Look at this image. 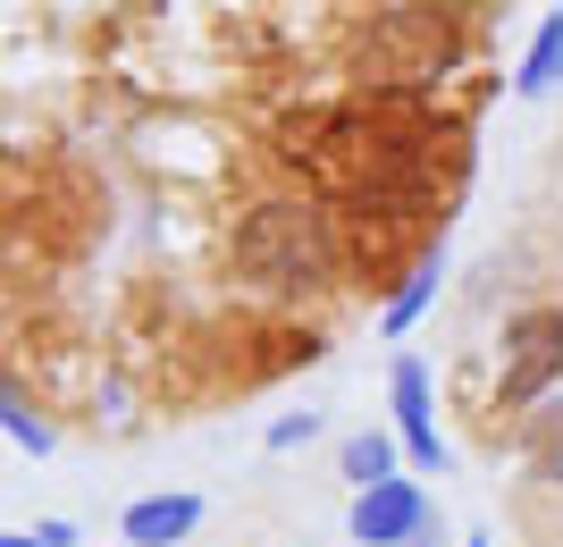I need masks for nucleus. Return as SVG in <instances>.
<instances>
[{"label": "nucleus", "mask_w": 563, "mask_h": 547, "mask_svg": "<svg viewBox=\"0 0 563 547\" xmlns=\"http://www.w3.org/2000/svg\"><path fill=\"white\" fill-rule=\"evenodd\" d=\"M463 547H488V530H471V539H463Z\"/></svg>", "instance_id": "nucleus-13"}, {"label": "nucleus", "mask_w": 563, "mask_h": 547, "mask_svg": "<svg viewBox=\"0 0 563 547\" xmlns=\"http://www.w3.org/2000/svg\"><path fill=\"white\" fill-rule=\"evenodd\" d=\"M0 429H9V447H18V455H51V447H59V429L25 405V387H0Z\"/></svg>", "instance_id": "nucleus-9"}, {"label": "nucleus", "mask_w": 563, "mask_h": 547, "mask_svg": "<svg viewBox=\"0 0 563 547\" xmlns=\"http://www.w3.org/2000/svg\"><path fill=\"white\" fill-rule=\"evenodd\" d=\"M320 438V413H278L269 422V455H295V447H311Z\"/></svg>", "instance_id": "nucleus-11"}, {"label": "nucleus", "mask_w": 563, "mask_h": 547, "mask_svg": "<svg viewBox=\"0 0 563 547\" xmlns=\"http://www.w3.org/2000/svg\"><path fill=\"white\" fill-rule=\"evenodd\" d=\"M563 85V9H547L539 34H530V51H521V68H514V94L521 101H547Z\"/></svg>", "instance_id": "nucleus-7"}, {"label": "nucleus", "mask_w": 563, "mask_h": 547, "mask_svg": "<svg viewBox=\"0 0 563 547\" xmlns=\"http://www.w3.org/2000/svg\"><path fill=\"white\" fill-rule=\"evenodd\" d=\"M235 270H244V286H261V295H303V286H329V270H336L329 211H311V203H295V194L253 203V211H244V228H235Z\"/></svg>", "instance_id": "nucleus-1"}, {"label": "nucleus", "mask_w": 563, "mask_h": 547, "mask_svg": "<svg viewBox=\"0 0 563 547\" xmlns=\"http://www.w3.org/2000/svg\"><path fill=\"white\" fill-rule=\"evenodd\" d=\"M345 530L362 547H438V505H429V489L412 472H396L345 505Z\"/></svg>", "instance_id": "nucleus-3"}, {"label": "nucleus", "mask_w": 563, "mask_h": 547, "mask_svg": "<svg viewBox=\"0 0 563 547\" xmlns=\"http://www.w3.org/2000/svg\"><path fill=\"white\" fill-rule=\"evenodd\" d=\"M396 463H404V438H396V429H353L345 447H336V472L353 480V497L378 489V480H396Z\"/></svg>", "instance_id": "nucleus-6"}, {"label": "nucleus", "mask_w": 563, "mask_h": 547, "mask_svg": "<svg viewBox=\"0 0 563 547\" xmlns=\"http://www.w3.org/2000/svg\"><path fill=\"white\" fill-rule=\"evenodd\" d=\"M438 278H446V253H429V262L412 270V278H404L396 295H387V311H378V329H387V337H404V329H412V320H421L429 304H438Z\"/></svg>", "instance_id": "nucleus-8"}, {"label": "nucleus", "mask_w": 563, "mask_h": 547, "mask_svg": "<svg viewBox=\"0 0 563 547\" xmlns=\"http://www.w3.org/2000/svg\"><path fill=\"white\" fill-rule=\"evenodd\" d=\"M387 396H396L404 463H412V472H446V438H438V405H429V371H421V354H396V362H387Z\"/></svg>", "instance_id": "nucleus-4"}, {"label": "nucleus", "mask_w": 563, "mask_h": 547, "mask_svg": "<svg viewBox=\"0 0 563 547\" xmlns=\"http://www.w3.org/2000/svg\"><path fill=\"white\" fill-rule=\"evenodd\" d=\"M202 530V497L194 489H168V497H135L118 514V539L126 547H186Z\"/></svg>", "instance_id": "nucleus-5"}, {"label": "nucleus", "mask_w": 563, "mask_h": 547, "mask_svg": "<svg viewBox=\"0 0 563 547\" xmlns=\"http://www.w3.org/2000/svg\"><path fill=\"white\" fill-rule=\"evenodd\" d=\"M521 438H530V447H539V463L563 480V396H547L539 413H521Z\"/></svg>", "instance_id": "nucleus-10"}, {"label": "nucleus", "mask_w": 563, "mask_h": 547, "mask_svg": "<svg viewBox=\"0 0 563 547\" xmlns=\"http://www.w3.org/2000/svg\"><path fill=\"white\" fill-rule=\"evenodd\" d=\"M563 387V304H521L496 337V413H530Z\"/></svg>", "instance_id": "nucleus-2"}, {"label": "nucleus", "mask_w": 563, "mask_h": 547, "mask_svg": "<svg viewBox=\"0 0 563 547\" xmlns=\"http://www.w3.org/2000/svg\"><path fill=\"white\" fill-rule=\"evenodd\" d=\"M0 547H43V539H34V530H9V539H0Z\"/></svg>", "instance_id": "nucleus-12"}]
</instances>
